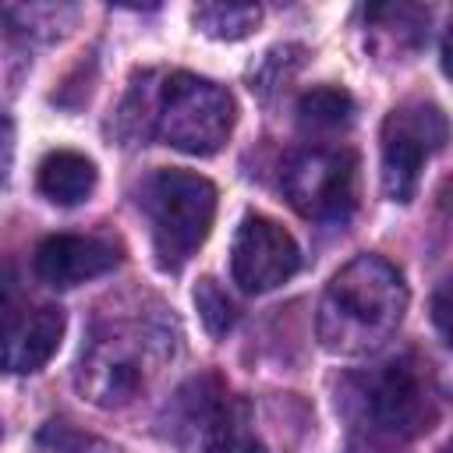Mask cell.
I'll return each mask as SVG.
<instances>
[{"label": "cell", "mask_w": 453, "mask_h": 453, "mask_svg": "<svg viewBox=\"0 0 453 453\" xmlns=\"http://www.w3.org/2000/svg\"><path fill=\"white\" fill-rule=\"evenodd\" d=\"M166 421L170 439L184 453H265L251 425V407L216 375L184 382Z\"/></svg>", "instance_id": "cell-6"}, {"label": "cell", "mask_w": 453, "mask_h": 453, "mask_svg": "<svg viewBox=\"0 0 453 453\" xmlns=\"http://www.w3.org/2000/svg\"><path fill=\"white\" fill-rule=\"evenodd\" d=\"M354 117V99L347 88L336 85H319L301 96L297 103V120L304 131H336L347 127Z\"/></svg>", "instance_id": "cell-13"}, {"label": "cell", "mask_w": 453, "mask_h": 453, "mask_svg": "<svg viewBox=\"0 0 453 453\" xmlns=\"http://www.w3.org/2000/svg\"><path fill=\"white\" fill-rule=\"evenodd\" d=\"M64 311L57 304H21L18 280L0 269V368L25 375L39 372L60 347Z\"/></svg>", "instance_id": "cell-9"}, {"label": "cell", "mask_w": 453, "mask_h": 453, "mask_svg": "<svg viewBox=\"0 0 453 453\" xmlns=\"http://www.w3.org/2000/svg\"><path fill=\"white\" fill-rule=\"evenodd\" d=\"M287 202L315 223H340L357 209V156L350 149H304L283 166Z\"/></svg>", "instance_id": "cell-7"}, {"label": "cell", "mask_w": 453, "mask_h": 453, "mask_svg": "<svg viewBox=\"0 0 453 453\" xmlns=\"http://www.w3.org/2000/svg\"><path fill=\"white\" fill-rule=\"evenodd\" d=\"M446 113L435 103L411 99L382 120V188L393 202H411L425 163L446 145Z\"/></svg>", "instance_id": "cell-8"}, {"label": "cell", "mask_w": 453, "mask_h": 453, "mask_svg": "<svg viewBox=\"0 0 453 453\" xmlns=\"http://www.w3.org/2000/svg\"><path fill=\"white\" fill-rule=\"evenodd\" d=\"M350 389L357 418L379 435L414 439L432 432L439 421V386L428 372V361L418 354H396L372 365L350 379Z\"/></svg>", "instance_id": "cell-4"}, {"label": "cell", "mask_w": 453, "mask_h": 453, "mask_svg": "<svg viewBox=\"0 0 453 453\" xmlns=\"http://www.w3.org/2000/svg\"><path fill=\"white\" fill-rule=\"evenodd\" d=\"M403 311L407 283L396 265L379 255H357L326 283L315 329L329 354L361 357L389 343Z\"/></svg>", "instance_id": "cell-2"}, {"label": "cell", "mask_w": 453, "mask_h": 453, "mask_svg": "<svg viewBox=\"0 0 453 453\" xmlns=\"http://www.w3.org/2000/svg\"><path fill=\"white\" fill-rule=\"evenodd\" d=\"M191 21L212 39H244L262 21V11L255 4H198Z\"/></svg>", "instance_id": "cell-14"}, {"label": "cell", "mask_w": 453, "mask_h": 453, "mask_svg": "<svg viewBox=\"0 0 453 453\" xmlns=\"http://www.w3.org/2000/svg\"><path fill=\"white\" fill-rule=\"evenodd\" d=\"M301 269V248L287 226L262 212H248L230 244V276L244 294H265Z\"/></svg>", "instance_id": "cell-10"}, {"label": "cell", "mask_w": 453, "mask_h": 453, "mask_svg": "<svg viewBox=\"0 0 453 453\" xmlns=\"http://www.w3.org/2000/svg\"><path fill=\"white\" fill-rule=\"evenodd\" d=\"M142 209L152 230V251L163 269H180L209 237L216 219V188L191 170H156L145 180Z\"/></svg>", "instance_id": "cell-5"}, {"label": "cell", "mask_w": 453, "mask_h": 453, "mask_svg": "<svg viewBox=\"0 0 453 453\" xmlns=\"http://www.w3.org/2000/svg\"><path fill=\"white\" fill-rule=\"evenodd\" d=\"M195 304H198V315H202V322H205V329H209L212 336H223V333L234 326V319H237V308H234L230 294H226L212 276L198 280V287H195Z\"/></svg>", "instance_id": "cell-15"}, {"label": "cell", "mask_w": 453, "mask_h": 453, "mask_svg": "<svg viewBox=\"0 0 453 453\" xmlns=\"http://www.w3.org/2000/svg\"><path fill=\"white\" fill-rule=\"evenodd\" d=\"M177 350L173 326L156 311H117L96 322L81 361L78 389L96 407L120 411L145 396L170 368Z\"/></svg>", "instance_id": "cell-1"}, {"label": "cell", "mask_w": 453, "mask_h": 453, "mask_svg": "<svg viewBox=\"0 0 453 453\" xmlns=\"http://www.w3.org/2000/svg\"><path fill=\"white\" fill-rule=\"evenodd\" d=\"M435 322H439V333L446 336V287L435 294Z\"/></svg>", "instance_id": "cell-17"}, {"label": "cell", "mask_w": 453, "mask_h": 453, "mask_svg": "<svg viewBox=\"0 0 453 453\" xmlns=\"http://www.w3.org/2000/svg\"><path fill=\"white\" fill-rule=\"evenodd\" d=\"M96 188V163L74 149H53L39 163V191L57 205H78Z\"/></svg>", "instance_id": "cell-12"}, {"label": "cell", "mask_w": 453, "mask_h": 453, "mask_svg": "<svg viewBox=\"0 0 453 453\" xmlns=\"http://www.w3.org/2000/svg\"><path fill=\"white\" fill-rule=\"evenodd\" d=\"M117 265V248L99 237L53 234L35 248V273L50 287H78Z\"/></svg>", "instance_id": "cell-11"}, {"label": "cell", "mask_w": 453, "mask_h": 453, "mask_svg": "<svg viewBox=\"0 0 453 453\" xmlns=\"http://www.w3.org/2000/svg\"><path fill=\"white\" fill-rule=\"evenodd\" d=\"M138 127L156 134L163 145L188 156H212L226 145L234 127V96L191 71H170L156 85H142Z\"/></svg>", "instance_id": "cell-3"}, {"label": "cell", "mask_w": 453, "mask_h": 453, "mask_svg": "<svg viewBox=\"0 0 453 453\" xmlns=\"http://www.w3.org/2000/svg\"><path fill=\"white\" fill-rule=\"evenodd\" d=\"M11 156H14V127H11V120L0 117V188H4V180H7Z\"/></svg>", "instance_id": "cell-16"}]
</instances>
